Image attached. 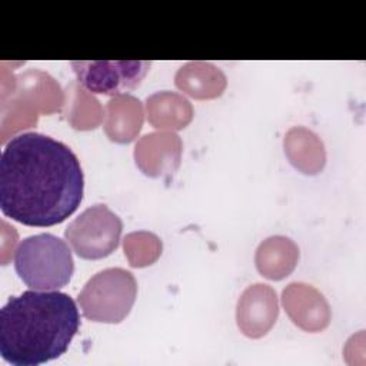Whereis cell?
<instances>
[{
  "label": "cell",
  "mask_w": 366,
  "mask_h": 366,
  "mask_svg": "<svg viewBox=\"0 0 366 366\" xmlns=\"http://www.w3.org/2000/svg\"><path fill=\"white\" fill-rule=\"evenodd\" d=\"M137 296L134 276L122 267L100 270L79 295L83 315L94 322L119 323L132 310Z\"/></svg>",
  "instance_id": "277c9868"
},
{
  "label": "cell",
  "mask_w": 366,
  "mask_h": 366,
  "mask_svg": "<svg viewBox=\"0 0 366 366\" xmlns=\"http://www.w3.org/2000/svg\"><path fill=\"white\" fill-rule=\"evenodd\" d=\"M122 230L123 223L114 212L106 204H94L67 226L64 236L79 257L97 260L117 249Z\"/></svg>",
  "instance_id": "5b68a950"
},
{
  "label": "cell",
  "mask_w": 366,
  "mask_h": 366,
  "mask_svg": "<svg viewBox=\"0 0 366 366\" xmlns=\"http://www.w3.org/2000/svg\"><path fill=\"white\" fill-rule=\"evenodd\" d=\"M80 326L74 300L59 290H26L0 309V355L14 366L60 357Z\"/></svg>",
  "instance_id": "7a4b0ae2"
},
{
  "label": "cell",
  "mask_w": 366,
  "mask_h": 366,
  "mask_svg": "<svg viewBox=\"0 0 366 366\" xmlns=\"http://www.w3.org/2000/svg\"><path fill=\"white\" fill-rule=\"evenodd\" d=\"M84 177L73 150L50 136L27 132L9 140L0 159V209L31 227L63 223L83 200Z\"/></svg>",
  "instance_id": "6da1fadb"
},
{
  "label": "cell",
  "mask_w": 366,
  "mask_h": 366,
  "mask_svg": "<svg viewBox=\"0 0 366 366\" xmlns=\"http://www.w3.org/2000/svg\"><path fill=\"white\" fill-rule=\"evenodd\" d=\"M150 61H71L77 80L92 93L119 94L136 89Z\"/></svg>",
  "instance_id": "8992f818"
},
{
  "label": "cell",
  "mask_w": 366,
  "mask_h": 366,
  "mask_svg": "<svg viewBox=\"0 0 366 366\" xmlns=\"http://www.w3.org/2000/svg\"><path fill=\"white\" fill-rule=\"evenodd\" d=\"M14 269L30 289L57 290L70 282L74 260L64 240L50 233H39L19 243Z\"/></svg>",
  "instance_id": "3957f363"
}]
</instances>
